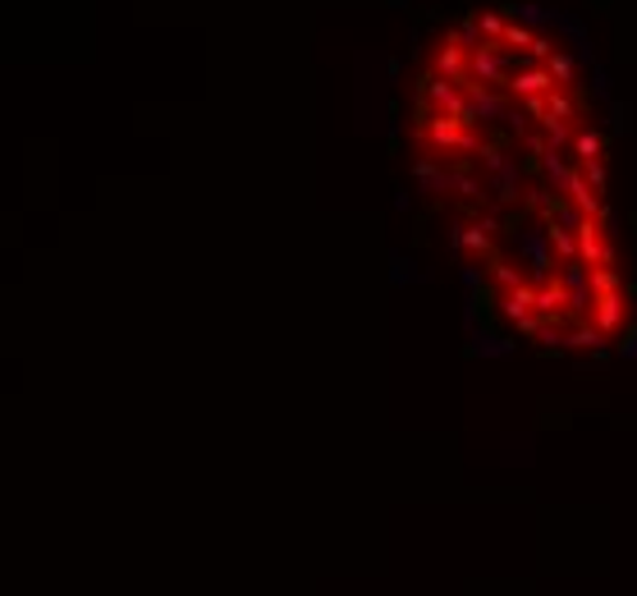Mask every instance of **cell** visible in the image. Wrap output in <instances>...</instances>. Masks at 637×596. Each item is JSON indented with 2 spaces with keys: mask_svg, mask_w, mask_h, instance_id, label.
Instances as JSON below:
<instances>
[{
  "mask_svg": "<svg viewBox=\"0 0 637 596\" xmlns=\"http://www.w3.org/2000/svg\"><path fill=\"white\" fill-rule=\"evenodd\" d=\"M409 166L496 345L605 358L637 330L601 74L569 23L481 5L422 46Z\"/></svg>",
  "mask_w": 637,
  "mask_h": 596,
  "instance_id": "cell-1",
  "label": "cell"
}]
</instances>
